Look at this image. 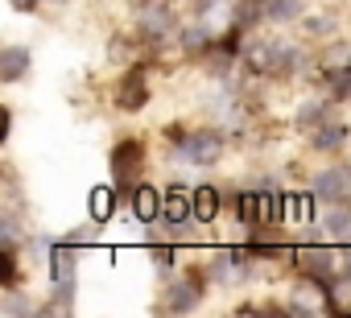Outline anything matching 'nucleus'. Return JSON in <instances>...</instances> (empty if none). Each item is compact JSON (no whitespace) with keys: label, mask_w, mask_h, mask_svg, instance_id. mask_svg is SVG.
I'll return each instance as SVG.
<instances>
[{"label":"nucleus","mask_w":351,"mask_h":318,"mask_svg":"<svg viewBox=\"0 0 351 318\" xmlns=\"http://www.w3.org/2000/svg\"><path fill=\"white\" fill-rule=\"evenodd\" d=\"M236 211H240V219H248V223H277V219L285 215V195H273V191L240 195Z\"/></svg>","instance_id":"f257e3e1"},{"label":"nucleus","mask_w":351,"mask_h":318,"mask_svg":"<svg viewBox=\"0 0 351 318\" xmlns=\"http://www.w3.org/2000/svg\"><path fill=\"white\" fill-rule=\"evenodd\" d=\"M232 21H236L232 0H203V5H199V25L207 29V38H215V42H228V34H232Z\"/></svg>","instance_id":"f03ea898"},{"label":"nucleus","mask_w":351,"mask_h":318,"mask_svg":"<svg viewBox=\"0 0 351 318\" xmlns=\"http://www.w3.org/2000/svg\"><path fill=\"white\" fill-rule=\"evenodd\" d=\"M136 25H141V34H145V38H153V42L173 38V13H169L165 0H145L141 13H136Z\"/></svg>","instance_id":"7ed1b4c3"},{"label":"nucleus","mask_w":351,"mask_h":318,"mask_svg":"<svg viewBox=\"0 0 351 318\" xmlns=\"http://www.w3.org/2000/svg\"><path fill=\"white\" fill-rule=\"evenodd\" d=\"M182 153L191 166H215L223 157V140L215 132H186L182 136Z\"/></svg>","instance_id":"20e7f679"},{"label":"nucleus","mask_w":351,"mask_h":318,"mask_svg":"<svg viewBox=\"0 0 351 318\" xmlns=\"http://www.w3.org/2000/svg\"><path fill=\"white\" fill-rule=\"evenodd\" d=\"M293 310L298 314H322V310H330V289L318 277H298V285H293Z\"/></svg>","instance_id":"39448f33"},{"label":"nucleus","mask_w":351,"mask_h":318,"mask_svg":"<svg viewBox=\"0 0 351 318\" xmlns=\"http://www.w3.org/2000/svg\"><path fill=\"white\" fill-rule=\"evenodd\" d=\"M306 260L314 265V273L318 277H347V269H351V248H310L306 252Z\"/></svg>","instance_id":"423d86ee"},{"label":"nucleus","mask_w":351,"mask_h":318,"mask_svg":"<svg viewBox=\"0 0 351 318\" xmlns=\"http://www.w3.org/2000/svg\"><path fill=\"white\" fill-rule=\"evenodd\" d=\"M248 66H252V71H289V66H293V50L281 46V42L252 46V50H248Z\"/></svg>","instance_id":"0eeeda50"},{"label":"nucleus","mask_w":351,"mask_h":318,"mask_svg":"<svg viewBox=\"0 0 351 318\" xmlns=\"http://www.w3.org/2000/svg\"><path fill=\"white\" fill-rule=\"evenodd\" d=\"M314 195H318L322 203H347V199H351V170L335 166V170L318 174V178H314Z\"/></svg>","instance_id":"6e6552de"},{"label":"nucleus","mask_w":351,"mask_h":318,"mask_svg":"<svg viewBox=\"0 0 351 318\" xmlns=\"http://www.w3.org/2000/svg\"><path fill=\"white\" fill-rule=\"evenodd\" d=\"M136 170H141V145L136 140H120L112 149V174H116V182L120 186H132Z\"/></svg>","instance_id":"1a4fd4ad"},{"label":"nucleus","mask_w":351,"mask_h":318,"mask_svg":"<svg viewBox=\"0 0 351 318\" xmlns=\"http://www.w3.org/2000/svg\"><path fill=\"white\" fill-rule=\"evenodd\" d=\"M322 75L339 83V91L351 87V42H339L322 54Z\"/></svg>","instance_id":"9d476101"},{"label":"nucleus","mask_w":351,"mask_h":318,"mask_svg":"<svg viewBox=\"0 0 351 318\" xmlns=\"http://www.w3.org/2000/svg\"><path fill=\"white\" fill-rule=\"evenodd\" d=\"M169 314H186V310H195L199 306V281H173L169 289H165V302H161Z\"/></svg>","instance_id":"9b49d317"},{"label":"nucleus","mask_w":351,"mask_h":318,"mask_svg":"<svg viewBox=\"0 0 351 318\" xmlns=\"http://www.w3.org/2000/svg\"><path fill=\"white\" fill-rule=\"evenodd\" d=\"M149 99V87H145V71H128L124 79H120V87H116V103L124 108V112H132V108H141Z\"/></svg>","instance_id":"f8f14e48"},{"label":"nucleus","mask_w":351,"mask_h":318,"mask_svg":"<svg viewBox=\"0 0 351 318\" xmlns=\"http://www.w3.org/2000/svg\"><path fill=\"white\" fill-rule=\"evenodd\" d=\"M161 215H165L169 223H186V219L195 215V195H186V191H169V195L161 199Z\"/></svg>","instance_id":"ddd939ff"},{"label":"nucleus","mask_w":351,"mask_h":318,"mask_svg":"<svg viewBox=\"0 0 351 318\" xmlns=\"http://www.w3.org/2000/svg\"><path fill=\"white\" fill-rule=\"evenodd\" d=\"M215 277H219L223 285H240V281L248 277L244 256H240V252H219V256H215Z\"/></svg>","instance_id":"4468645a"},{"label":"nucleus","mask_w":351,"mask_h":318,"mask_svg":"<svg viewBox=\"0 0 351 318\" xmlns=\"http://www.w3.org/2000/svg\"><path fill=\"white\" fill-rule=\"evenodd\" d=\"M25 66H29V50H25V46H9L5 54H0V79H5V83L21 79Z\"/></svg>","instance_id":"2eb2a0df"},{"label":"nucleus","mask_w":351,"mask_h":318,"mask_svg":"<svg viewBox=\"0 0 351 318\" xmlns=\"http://www.w3.org/2000/svg\"><path fill=\"white\" fill-rule=\"evenodd\" d=\"M322 232H326L330 240H347V236H351V211H343L339 203H330V207L322 211Z\"/></svg>","instance_id":"dca6fc26"},{"label":"nucleus","mask_w":351,"mask_h":318,"mask_svg":"<svg viewBox=\"0 0 351 318\" xmlns=\"http://www.w3.org/2000/svg\"><path fill=\"white\" fill-rule=\"evenodd\" d=\"M132 211H136V219H157L161 215V195L153 191V186H136V195H132Z\"/></svg>","instance_id":"f3484780"},{"label":"nucleus","mask_w":351,"mask_h":318,"mask_svg":"<svg viewBox=\"0 0 351 318\" xmlns=\"http://www.w3.org/2000/svg\"><path fill=\"white\" fill-rule=\"evenodd\" d=\"M87 211H91V219H95V223L112 219V211H116V195H112L108 186H95V191L87 195Z\"/></svg>","instance_id":"a211bd4d"},{"label":"nucleus","mask_w":351,"mask_h":318,"mask_svg":"<svg viewBox=\"0 0 351 318\" xmlns=\"http://www.w3.org/2000/svg\"><path fill=\"white\" fill-rule=\"evenodd\" d=\"M50 273H54V281L58 285H66V281H75V252L71 248H50Z\"/></svg>","instance_id":"6ab92c4d"},{"label":"nucleus","mask_w":351,"mask_h":318,"mask_svg":"<svg viewBox=\"0 0 351 318\" xmlns=\"http://www.w3.org/2000/svg\"><path fill=\"white\" fill-rule=\"evenodd\" d=\"M215 215H219V195H215L211 186H199V191H195V219L211 223Z\"/></svg>","instance_id":"aec40b11"},{"label":"nucleus","mask_w":351,"mask_h":318,"mask_svg":"<svg viewBox=\"0 0 351 318\" xmlns=\"http://www.w3.org/2000/svg\"><path fill=\"white\" fill-rule=\"evenodd\" d=\"M330 310L335 314H351V277H335L330 281Z\"/></svg>","instance_id":"412c9836"},{"label":"nucleus","mask_w":351,"mask_h":318,"mask_svg":"<svg viewBox=\"0 0 351 318\" xmlns=\"http://www.w3.org/2000/svg\"><path fill=\"white\" fill-rule=\"evenodd\" d=\"M314 145H318V149H339V145H343V128H339V124H326V128H318Z\"/></svg>","instance_id":"4be33fe9"},{"label":"nucleus","mask_w":351,"mask_h":318,"mask_svg":"<svg viewBox=\"0 0 351 318\" xmlns=\"http://www.w3.org/2000/svg\"><path fill=\"white\" fill-rule=\"evenodd\" d=\"M182 46H186V54H203V50H207V29H203V25H195V29H186V38H182Z\"/></svg>","instance_id":"5701e85b"},{"label":"nucleus","mask_w":351,"mask_h":318,"mask_svg":"<svg viewBox=\"0 0 351 318\" xmlns=\"http://www.w3.org/2000/svg\"><path fill=\"white\" fill-rule=\"evenodd\" d=\"M298 13H302L298 0H273V5H269V17H277V21H289V17H298Z\"/></svg>","instance_id":"b1692460"},{"label":"nucleus","mask_w":351,"mask_h":318,"mask_svg":"<svg viewBox=\"0 0 351 318\" xmlns=\"http://www.w3.org/2000/svg\"><path fill=\"white\" fill-rule=\"evenodd\" d=\"M261 17V0H240V5H236V21L240 25H252Z\"/></svg>","instance_id":"393cba45"},{"label":"nucleus","mask_w":351,"mask_h":318,"mask_svg":"<svg viewBox=\"0 0 351 318\" xmlns=\"http://www.w3.org/2000/svg\"><path fill=\"white\" fill-rule=\"evenodd\" d=\"M285 215H289V219H302V215H306V203H302V199H285Z\"/></svg>","instance_id":"a878e982"},{"label":"nucleus","mask_w":351,"mask_h":318,"mask_svg":"<svg viewBox=\"0 0 351 318\" xmlns=\"http://www.w3.org/2000/svg\"><path fill=\"white\" fill-rule=\"evenodd\" d=\"M153 260H157V265H169V260H173V252H169V248H153Z\"/></svg>","instance_id":"bb28decb"},{"label":"nucleus","mask_w":351,"mask_h":318,"mask_svg":"<svg viewBox=\"0 0 351 318\" xmlns=\"http://www.w3.org/2000/svg\"><path fill=\"white\" fill-rule=\"evenodd\" d=\"M38 0H13V9H34Z\"/></svg>","instance_id":"cd10ccee"}]
</instances>
